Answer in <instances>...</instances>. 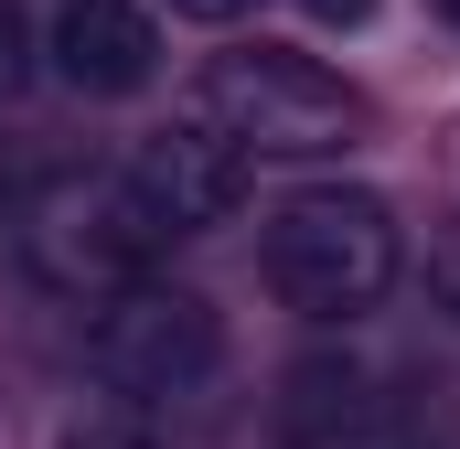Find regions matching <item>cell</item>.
<instances>
[{"instance_id": "cell-13", "label": "cell", "mask_w": 460, "mask_h": 449, "mask_svg": "<svg viewBox=\"0 0 460 449\" xmlns=\"http://www.w3.org/2000/svg\"><path fill=\"white\" fill-rule=\"evenodd\" d=\"M11 204H22V172H11V150H0V224H11Z\"/></svg>"}, {"instance_id": "cell-1", "label": "cell", "mask_w": 460, "mask_h": 449, "mask_svg": "<svg viewBox=\"0 0 460 449\" xmlns=\"http://www.w3.org/2000/svg\"><path fill=\"white\" fill-rule=\"evenodd\" d=\"M172 235L150 224V204L128 193V172H43V182H22V204H11V257H22V278L32 289H54V300H108L128 278H150V257H161Z\"/></svg>"}, {"instance_id": "cell-7", "label": "cell", "mask_w": 460, "mask_h": 449, "mask_svg": "<svg viewBox=\"0 0 460 449\" xmlns=\"http://www.w3.org/2000/svg\"><path fill=\"white\" fill-rule=\"evenodd\" d=\"M22 86H32V32H22V11L0 0V108H11Z\"/></svg>"}, {"instance_id": "cell-5", "label": "cell", "mask_w": 460, "mask_h": 449, "mask_svg": "<svg viewBox=\"0 0 460 449\" xmlns=\"http://www.w3.org/2000/svg\"><path fill=\"white\" fill-rule=\"evenodd\" d=\"M128 193L150 204L161 235H204V224H226L246 204V150L215 118H172V128H150L128 150Z\"/></svg>"}, {"instance_id": "cell-8", "label": "cell", "mask_w": 460, "mask_h": 449, "mask_svg": "<svg viewBox=\"0 0 460 449\" xmlns=\"http://www.w3.org/2000/svg\"><path fill=\"white\" fill-rule=\"evenodd\" d=\"M300 449H429L418 428H375V418H343V428H322V439H300Z\"/></svg>"}, {"instance_id": "cell-3", "label": "cell", "mask_w": 460, "mask_h": 449, "mask_svg": "<svg viewBox=\"0 0 460 449\" xmlns=\"http://www.w3.org/2000/svg\"><path fill=\"white\" fill-rule=\"evenodd\" d=\"M193 118H215L246 161H332L353 128H364V97L343 75H322L311 54H279V43H235L193 75Z\"/></svg>"}, {"instance_id": "cell-10", "label": "cell", "mask_w": 460, "mask_h": 449, "mask_svg": "<svg viewBox=\"0 0 460 449\" xmlns=\"http://www.w3.org/2000/svg\"><path fill=\"white\" fill-rule=\"evenodd\" d=\"M65 449H161V439H150L139 418H97V428H75Z\"/></svg>"}, {"instance_id": "cell-12", "label": "cell", "mask_w": 460, "mask_h": 449, "mask_svg": "<svg viewBox=\"0 0 460 449\" xmlns=\"http://www.w3.org/2000/svg\"><path fill=\"white\" fill-rule=\"evenodd\" d=\"M172 11H182V22H246L257 0H172Z\"/></svg>"}, {"instance_id": "cell-14", "label": "cell", "mask_w": 460, "mask_h": 449, "mask_svg": "<svg viewBox=\"0 0 460 449\" xmlns=\"http://www.w3.org/2000/svg\"><path fill=\"white\" fill-rule=\"evenodd\" d=\"M429 11H439V22H450V32H460V0H429Z\"/></svg>"}, {"instance_id": "cell-11", "label": "cell", "mask_w": 460, "mask_h": 449, "mask_svg": "<svg viewBox=\"0 0 460 449\" xmlns=\"http://www.w3.org/2000/svg\"><path fill=\"white\" fill-rule=\"evenodd\" d=\"M300 11H311L322 32H364V22H375V0H300Z\"/></svg>"}, {"instance_id": "cell-2", "label": "cell", "mask_w": 460, "mask_h": 449, "mask_svg": "<svg viewBox=\"0 0 460 449\" xmlns=\"http://www.w3.org/2000/svg\"><path fill=\"white\" fill-rule=\"evenodd\" d=\"M268 289L300 311V321H353L396 289L407 246H396V215L385 193H353V182H322V193H289L268 215V246H257Z\"/></svg>"}, {"instance_id": "cell-6", "label": "cell", "mask_w": 460, "mask_h": 449, "mask_svg": "<svg viewBox=\"0 0 460 449\" xmlns=\"http://www.w3.org/2000/svg\"><path fill=\"white\" fill-rule=\"evenodd\" d=\"M43 54H54V75L75 97H139L161 75V22L139 0H54Z\"/></svg>"}, {"instance_id": "cell-4", "label": "cell", "mask_w": 460, "mask_h": 449, "mask_svg": "<svg viewBox=\"0 0 460 449\" xmlns=\"http://www.w3.org/2000/svg\"><path fill=\"white\" fill-rule=\"evenodd\" d=\"M86 364L97 385L128 396V407H172V396H204L215 364H226V321L204 289H172V278H128L97 300L86 321Z\"/></svg>"}, {"instance_id": "cell-9", "label": "cell", "mask_w": 460, "mask_h": 449, "mask_svg": "<svg viewBox=\"0 0 460 449\" xmlns=\"http://www.w3.org/2000/svg\"><path fill=\"white\" fill-rule=\"evenodd\" d=\"M429 289H439V311L460 321V224H439V235H429Z\"/></svg>"}]
</instances>
